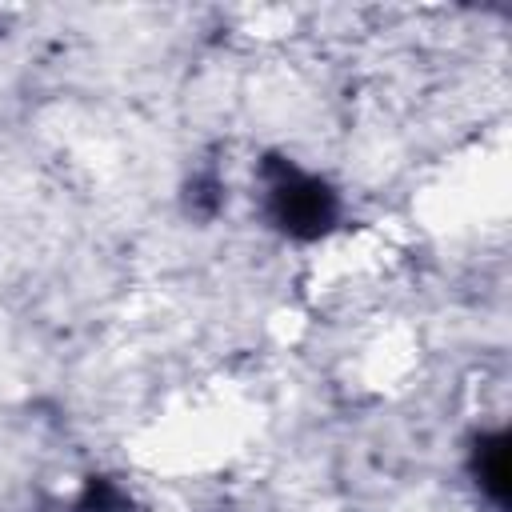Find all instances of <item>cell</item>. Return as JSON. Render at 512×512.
<instances>
[{"label": "cell", "instance_id": "obj_2", "mask_svg": "<svg viewBox=\"0 0 512 512\" xmlns=\"http://www.w3.org/2000/svg\"><path fill=\"white\" fill-rule=\"evenodd\" d=\"M508 452H512V440H508V428L504 424H480L464 440V456H460L464 480H468L472 496L484 508H492V512H504L508 508V496H512V464H508Z\"/></svg>", "mask_w": 512, "mask_h": 512}, {"label": "cell", "instance_id": "obj_3", "mask_svg": "<svg viewBox=\"0 0 512 512\" xmlns=\"http://www.w3.org/2000/svg\"><path fill=\"white\" fill-rule=\"evenodd\" d=\"M64 512H136V496H132V488L120 476L88 472L76 484V492H72Z\"/></svg>", "mask_w": 512, "mask_h": 512}, {"label": "cell", "instance_id": "obj_1", "mask_svg": "<svg viewBox=\"0 0 512 512\" xmlns=\"http://www.w3.org/2000/svg\"><path fill=\"white\" fill-rule=\"evenodd\" d=\"M252 208L268 236L292 248H320L348 224L344 188L316 164L292 152H264L252 164Z\"/></svg>", "mask_w": 512, "mask_h": 512}, {"label": "cell", "instance_id": "obj_4", "mask_svg": "<svg viewBox=\"0 0 512 512\" xmlns=\"http://www.w3.org/2000/svg\"><path fill=\"white\" fill-rule=\"evenodd\" d=\"M228 204V180L220 176V168H192L188 184H184V208L196 220H216Z\"/></svg>", "mask_w": 512, "mask_h": 512}]
</instances>
